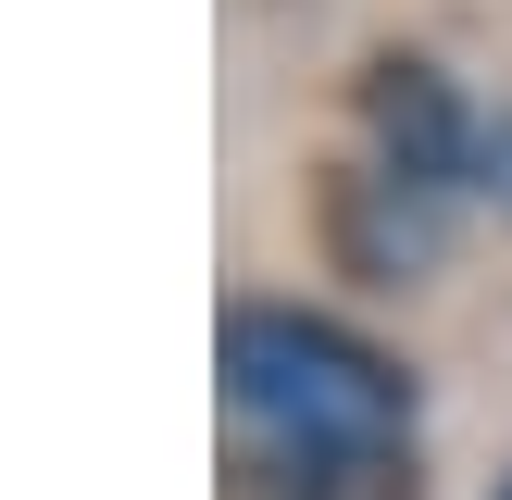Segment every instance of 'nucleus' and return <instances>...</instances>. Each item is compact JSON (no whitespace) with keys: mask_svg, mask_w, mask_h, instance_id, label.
<instances>
[{"mask_svg":"<svg viewBox=\"0 0 512 500\" xmlns=\"http://www.w3.org/2000/svg\"><path fill=\"white\" fill-rule=\"evenodd\" d=\"M225 388V488L238 500H425L413 488V375L338 313L238 300L213 338Z\"/></svg>","mask_w":512,"mask_h":500,"instance_id":"obj_1","label":"nucleus"},{"mask_svg":"<svg viewBox=\"0 0 512 500\" xmlns=\"http://www.w3.org/2000/svg\"><path fill=\"white\" fill-rule=\"evenodd\" d=\"M350 113H363V163L413 175V188H438V200H488V125H475V100L450 88L425 50H375L363 88H350Z\"/></svg>","mask_w":512,"mask_h":500,"instance_id":"obj_2","label":"nucleus"},{"mask_svg":"<svg viewBox=\"0 0 512 500\" xmlns=\"http://www.w3.org/2000/svg\"><path fill=\"white\" fill-rule=\"evenodd\" d=\"M450 213H463V200L413 188V175H388V163H350L338 188H325V238H338V263L363 275V288H425L438 250H450Z\"/></svg>","mask_w":512,"mask_h":500,"instance_id":"obj_3","label":"nucleus"},{"mask_svg":"<svg viewBox=\"0 0 512 500\" xmlns=\"http://www.w3.org/2000/svg\"><path fill=\"white\" fill-rule=\"evenodd\" d=\"M488 200H500V225H512V113L488 125Z\"/></svg>","mask_w":512,"mask_h":500,"instance_id":"obj_4","label":"nucleus"},{"mask_svg":"<svg viewBox=\"0 0 512 500\" xmlns=\"http://www.w3.org/2000/svg\"><path fill=\"white\" fill-rule=\"evenodd\" d=\"M488 500H512V475H500V488H488Z\"/></svg>","mask_w":512,"mask_h":500,"instance_id":"obj_5","label":"nucleus"}]
</instances>
